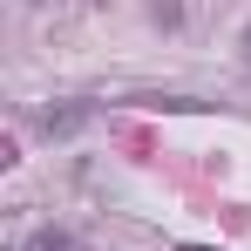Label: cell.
<instances>
[{
	"instance_id": "277c9868",
	"label": "cell",
	"mask_w": 251,
	"mask_h": 251,
	"mask_svg": "<svg viewBox=\"0 0 251 251\" xmlns=\"http://www.w3.org/2000/svg\"><path fill=\"white\" fill-rule=\"evenodd\" d=\"M176 251H204V245H176Z\"/></svg>"
},
{
	"instance_id": "3957f363",
	"label": "cell",
	"mask_w": 251,
	"mask_h": 251,
	"mask_svg": "<svg viewBox=\"0 0 251 251\" xmlns=\"http://www.w3.org/2000/svg\"><path fill=\"white\" fill-rule=\"evenodd\" d=\"M245 61H251V27H245Z\"/></svg>"
},
{
	"instance_id": "6da1fadb",
	"label": "cell",
	"mask_w": 251,
	"mask_h": 251,
	"mask_svg": "<svg viewBox=\"0 0 251 251\" xmlns=\"http://www.w3.org/2000/svg\"><path fill=\"white\" fill-rule=\"evenodd\" d=\"M88 116H95L88 102H61V109H41V136H75Z\"/></svg>"
},
{
	"instance_id": "5b68a950",
	"label": "cell",
	"mask_w": 251,
	"mask_h": 251,
	"mask_svg": "<svg viewBox=\"0 0 251 251\" xmlns=\"http://www.w3.org/2000/svg\"><path fill=\"white\" fill-rule=\"evenodd\" d=\"M88 7H102V0H88Z\"/></svg>"
},
{
	"instance_id": "7a4b0ae2",
	"label": "cell",
	"mask_w": 251,
	"mask_h": 251,
	"mask_svg": "<svg viewBox=\"0 0 251 251\" xmlns=\"http://www.w3.org/2000/svg\"><path fill=\"white\" fill-rule=\"evenodd\" d=\"M27 251H75V245H68V231H41V238H34Z\"/></svg>"
}]
</instances>
